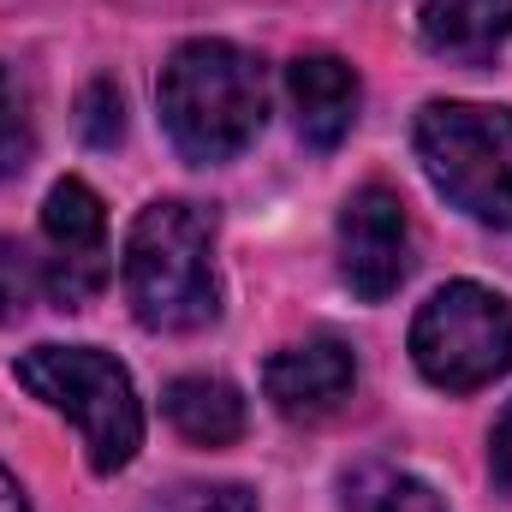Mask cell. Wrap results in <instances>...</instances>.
<instances>
[{"mask_svg":"<svg viewBox=\"0 0 512 512\" xmlns=\"http://www.w3.org/2000/svg\"><path fill=\"white\" fill-rule=\"evenodd\" d=\"M126 304L149 334H197L221 316V274H215V215L161 197L137 209L126 233Z\"/></svg>","mask_w":512,"mask_h":512,"instance_id":"cell-1","label":"cell"},{"mask_svg":"<svg viewBox=\"0 0 512 512\" xmlns=\"http://www.w3.org/2000/svg\"><path fill=\"white\" fill-rule=\"evenodd\" d=\"M155 102H161L167 143L185 161H197V167L233 161L256 143L262 114H268L262 60L221 36H197V42L173 48V60L161 66Z\"/></svg>","mask_w":512,"mask_h":512,"instance_id":"cell-2","label":"cell"},{"mask_svg":"<svg viewBox=\"0 0 512 512\" xmlns=\"http://www.w3.org/2000/svg\"><path fill=\"white\" fill-rule=\"evenodd\" d=\"M411 149L453 209L512 233V108L423 102L411 120Z\"/></svg>","mask_w":512,"mask_h":512,"instance_id":"cell-3","label":"cell"},{"mask_svg":"<svg viewBox=\"0 0 512 512\" xmlns=\"http://www.w3.org/2000/svg\"><path fill=\"white\" fill-rule=\"evenodd\" d=\"M18 387H30L42 405L72 417L90 447V471L114 477L126 471L143 447V405L131 387L126 364L96 352V346H30L12 364Z\"/></svg>","mask_w":512,"mask_h":512,"instance_id":"cell-4","label":"cell"},{"mask_svg":"<svg viewBox=\"0 0 512 512\" xmlns=\"http://www.w3.org/2000/svg\"><path fill=\"white\" fill-rule=\"evenodd\" d=\"M411 364L447 393H477L512 370V304L477 280H447L411 322Z\"/></svg>","mask_w":512,"mask_h":512,"instance_id":"cell-5","label":"cell"},{"mask_svg":"<svg viewBox=\"0 0 512 512\" xmlns=\"http://www.w3.org/2000/svg\"><path fill=\"white\" fill-rule=\"evenodd\" d=\"M42 280L60 310H84L108 286V209L84 179H60L42 203Z\"/></svg>","mask_w":512,"mask_h":512,"instance_id":"cell-6","label":"cell"},{"mask_svg":"<svg viewBox=\"0 0 512 512\" xmlns=\"http://www.w3.org/2000/svg\"><path fill=\"white\" fill-rule=\"evenodd\" d=\"M411 268V227H405V203L387 185H364L346 197L340 209V280L364 298L382 304L399 292Z\"/></svg>","mask_w":512,"mask_h":512,"instance_id":"cell-7","label":"cell"},{"mask_svg":"<svg viewBox=\"0 0 512 512\" xmlns=\"http://www.w3.org/2000/svg\"><path fill=\"white\" fill-rule=\"evenodd\" d=\"M352 382H358V358L340 334H310L262 364V393L286 423H316L340 411L352 399Z\"/></svg>","mask_w":512,"mask_h":512,"instance_id":"cell-8","label":"cell"},{"mask_svg":"<svg viewBox=\"0 0 512 512\" xmlns=\"http://www.w3.org/2000/svg\"><path fill=\"white\" fill-rule=\"evenodd\" d=\"M286 96H292L298 137L310 149H340L352 120H358L364 84H358V72L340 54H298L286 66Z\"/></svg>","mask_w":512,"mask_h":512,"instance_id":"cell-9","label":"cell"},{"mask_svg":"<svg viewBox=\"0 0 512 512\" xmlns=\"http://www.w3.org/2000/svg\"><path fill=\"white\" fill-rule=\"evenodd\" d=\"M417 36L441 60L483 66L512 36V0H423L417 6Z\"/></svg>","mask_w":512,"mask_h":512,"instance_id":"cell-10","label":"cell"},{"mask_svg":"<svg viewBox=\"0 0 512 512\" xmlns=\"http://www.w3.org/2000/svg\"><path fill=\"white\" fill-rule=\"evenodd\" d=\"M167 423L191 441V447H233L245 435V393L221 376H179L161 393Z\"/></svg>","mask_w":512,"mask_h":512,"instance_id":"cell-11","label":"cell"},{"mask_svg":"<svg viewBox=\"0 0 512 512\" xmlns=\"http://www.w3.org/2000/svg\"><path fill=\"white\" fill-rule=\"evenodd\" d=\"M340 512H447V501L423 477L370 459V465H352L340 477Z\"/></svg>","mask_w":512,"mask_h":512,"instance_id":"cell-12","label":"cell"},{"mask_svg":"<svg viewBox=\"0 0 512 512\" xmlns=\"http://www.w3.org/2000/svg\"><path fill=\"white\" fill-rule=\"evenodd\" d=\"M42 292H48L42 256L30 245H18V239H0V322H18Z\"/></svg>","mask_w":512,"mask_h":512,"instance_id":"cell-13","label":"cell"},{"mask_svg":"<svg viewBox=\"0 0 512 512\" xmlns=\"http://www.w3.org/2000/svg\"><path fill=\"white\" fill-rule=\"evenodd\" d=\"M143 512H256V495L245 483H179L161 489Z\"/></svg>","mask_w":512,"mask_h":512,"instance_id":"cell-14","label":"cell"},{"mask_svg":"<svg viewBox=\"0 0 512 512\" xmlns=\"http://www.w3.org/2000/svg\"><path fill=\"white\" fill-rule=\"evenodd\" d=\"M78 131H84V143H96V149H114V143L126 137V102H120L114 78H96V84L78 96Z\"/></svg>","mask_w":512,"mask_h":512,"instance_id":"cell-15","label":"cell"},{"mask_svg":"<svg viewBox=\"0 0 512 512\" xmlns=\"http://www.w3.org/2000/svg\"><path fill=\"white\" fill-rule=\"evenodd\" d=\"M30 161V126H24V108H18V90L0 66V179L18 173Z\"/></svg>","mask_w":512,"mask_h":512,"instance_id":"cell-16","label":"cell"},{"mask_svg":"<svg viewBox=\"0 0 512 512\" xmlns=\"http://www.w3.org/2000/svg\"><path fill=\"white\" fill-rule=\"evenodd\" d=\"M489 471H495L501 489H512V399H507V411L495 417V429H489Z\"/></svg>","mask_w":512,"mask_h":512,"instance_id":"cell-17","label":"cell"},{"mask_svg":"<svg viewBox=\"0 0 512 512\" xmlns=\"http://www.w3.org/2000/svg\"><path fill=\"white\" fill-rule=\"evenodd\" d=\"M0 512H30V501H24V489H18V477L0 465Z\"/></svg>","mask_w":512,"mask_h":512,"instance_id":"cell-18","label":"cell"}]
</instances>
